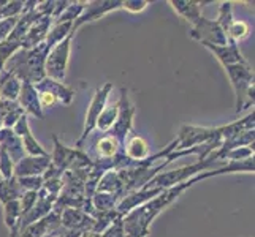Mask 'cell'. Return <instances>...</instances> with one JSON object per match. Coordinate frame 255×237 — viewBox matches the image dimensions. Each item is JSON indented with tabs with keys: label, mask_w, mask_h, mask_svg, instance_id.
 Here are the masks:
<instances>
[{
	"label": "cell",
	"mask_w": 255,
	"mask_h": 237,
	"mask_svg": "<svg viewBox=\"0 0 255 237\" xmlns=\"http://www.w3.org/2000/svg\"><path fill=\"white\" fill-rule=\"evenodd\" d=\"M37 92H48L51 93L54 98L57 100V103H62V104H70L75 98V90L72 87L65 85L64 82H59L54 81V79H49V78H43L40 82L33 84Z\"/></svg>",
	"instance_id": "19"
},
{
	"label": "cell",
	"mask_w": 255,
	"mask_h": 237,
	"mask_svg": "<svg viewBox=\"0 0 255 237\" xmlns=\"http://www.w3.org/2000/svg\"><path fill=\"white\" fill-rule=\"evenodd\" d=\"M203 46L213 52L214 57L222 64V67L248 62V60H246L243 57V54L240 52L238 43H235V41H228L227 45H224V46H216V45H203Z\"/></svg>",
	"instance_id": "20"
},
{
	"label": "cell",
	"mask_w": 255,
	"mask_h": 237,
	"mask_svg": "<svg viewBox=\"0 0 255 237\" xmlns=\"http://www.w3.org/2000/svg\"><path fill=\"white\" fill-rule=\"evenodd\" d=\"M73 35H68L65 40L52 48L48 56H46V62H45V75L49 79H54V81L64 82V79L67 76V68L70 62V51H72V40Z\"/></svg>",
	"instance_id": "7"
},
{
	"label": "cell",
	"mask_w": 255,
	"mask_h": 237,
	"mask_svg": "<svg viewBox=\"0 0 255 237\" xmlns=\"http://www.w3.org/2000/svg\"><path fill=\"white\" fill-rule=\"evenodd\" d=\"M102 237H126L124 225H122V217H119L116 222H113L107 230L102 233Z\"/></svg>",
	"instance_id": "39"
},
{
	"label": "cell",
	"mask_w": 255,
	"mask_h": 237,
	"mask_svg": "<svg viewBox=\"0 0 255 237\" xmlns=\"http://www.w3.org/2000/svg\"><path fill=\"white\" fill-rule=\"evenodd\" d=\"M73 33V22H52L51 29L48 32V37L45 40L46 48L51 51L57 43L65 40L68 35Z\"/></svg>",
	"instance_id": "26"
},
{
	"label": "cell",
	"mask_w": 255,
	"mask_h": 237,
	"mask_svg": "<svg viewBox=\"0 0 255 237\" xmlns=\"http://www.w3.org/2000/svg\"><path fill=\"white\" fill-rule=\"evenodd\" d=\"M17 104L25 114H32L37 119H45V112H43L40 106V100H38V92L35 89L33 84L29 82H22L21 85V92L17 96Z\"/></svg>",
	"instance_id": "18"
},
{
	"label": "cell",
	"mask_w": 255,
	"mask_h": 237,
	"mask_svg": "<svg viewBox=\"0 0 255 237\" xmlns=\"http://www.w3.org/2000/svg\"><path fill=\"white\" fill-rule=\"evenodd\" d=\"M11 130H13V133H14L17 138H22V136H25V135L32 133L30 125H29V117H27V114H24V116H21V119L16 122L14 127H13Z\"/></svg>",
	"instance_id": "41"
},
{
	"label": "cell",
	"mask_w": 255,
	"mask_h": 237,
	"mask_svg": "<svg viewBox=\"0 0 255 237\" xmlns=\"http://www.w3.org/2000/svg\"><path fill=\"white\" fill-rule=\"evenodd\" d=\"M173 10L178 13L182 19H186L190 25L195 24L201 16V8L208 2H195V0H170L168 2Z\"/></svg>",
	"instance_id": "22"
},
{
	"label": "cell",
	"mask_w": 255,
	"mask_h": 237,
	"mask_svg": "<svg viewBox=\"0 0 255 237\" xmlns=\"http://www.w3.org/2000/svg\"><path fill=\"white\" fill-rule=\"evenodd\" d=\"M0 151L10 157L14 164L25 157L21 138H17L11 128H0Z\"/></svg>",
	"instance_id": "21"
},
{
	"label": "cell",
	"mask_w": 255,
	"mask_h": 237,
	"mask_svg": "<svg viewBox=\"0 0 255 237\" xmlns=\"http://www.w3.org/2000/svg\"><path fill=\"white\" fill-rule=\"evenodd\" d=\"M22 218V209L19 204V199L8 201L6 204H3V222L5 226L10 231V237H17L19 234V225Z\"/></svg>",
	"instance_id": "23"
},
{
	"label": "cell",
	"mask_w": 255,
	"mask_h": 237,
	"mask_svg": "<svg viewBox=\"0 0 255 237\" xmlns=\"http://www.w3.org/2000/svg\"><path fill=\"white\" fill-rule=\"evenodd\" d=\"M21 141H22V147H24L25 155H30V157H48L49 155V152L45 151V147H43L37 139L33 138L32 133L22 136Z\"/></svg>",
	"instance_id": "31"
},
{
	"label": "cell",
	"mask_w": 255,
	"mask_h": 237,
	"mask_svg": "<svg viewBox=\"0 0 255 237\" xmlns=\"http://www.w3.org/2000/svg\"><path fill=\"white\" fill-rule=\"evenodd\" d=\"M217 161L213 155H209L205 160H198L197 163L189 164V166H182V168L173 169V171H166V172H159L155 174L154 177L149 180L143 188H170L178 185V183L186 182L192 177H195L197 174L211 169V166Z\"/></svg>",
	"instance_id": "5"
},
{
	"label": "cell",
	"mask_w": 255,
	"mask_h": 237,
	"mask_svg": "<svg viewBox=\"0 0 255 237\" xmlns=\"http://www.w3.org/2000/svg\"><path fill=\"white\" fill-rule=\"evenodd\" d=\"M52 143H54V151L51 154V164L59 172L67 171H78V169H89L92 168V158L83 152L81 149L67 147L57 135H52Z\"/></svg>",
	"instance_id": "4"
},
{
	"label": "cell",
	"mask_w": 255,
	"mask_h": 237,
	"mask_svg": "<svg viewBox=\"0 0 255 237\" xmlns=\"http://www.w3.org/2000/svg\"><path fill=\"white\" fill-rule=\"evenodd\" d=\"M86 2H70L65 10L52 22H75L84 10Z\"/></svg>",
	"instance_id": "32"
},
{
	"label": "cell",
	"mask_w": 255,
	"mask_h": 237,
	"mask_svg": "<svg viewBox=\"0 0 255 237\" xmlns=\"http://www.w3.org/2000/svg\"><path fill=\"white\" fill-rule=\"evenodd\" d=\"M51 166V155L30 157L25 155L14 164V177H30V175H45Z\"/></svg>",
	"instance_id": "14"
},
{
	"label": "cell",
	"mask_w": 255,
	"mask_h": 237,
	"mask_svg": "<svg viewBox=\"0 0 255 237\" xmlns=\"http://www.w3.org/2000/svg\"><path fill=\"white\" fill-rule=\"evenodd\" d=\"M133 117H135V106L130 101L128 90L126 87H122L121 96L118 100V117L111 130L108 131V135L114 136L122 146H126V139L131 133V128H133Z\"/></svg>",
	"instance_id": "8"
},
{
	"label": "cell",
	"mask_w": 255,
	"mask_h": 237,
	"mask_svg": "<svg viewBox=\"0 0 255 237\" xmlns=\"http://www.w3.org/2000/svg\"><path fill=\"white\" fill-rule=\"evenodd\" d=\"M56 196H51L49 193H46L45 190H40L38 191V198H37V203L35 206L29 210L27 214L22 215L21 218V225H19V233L24 230L25 226H29L35 222L41 220V218H45L46 215H49L52 212V207H54V203H56Z\"/></svg>",
	"instance_id": "13"
},
{
	"label": "cell",
	"mask_w": 255,
	"mask_h": 237,
	"mask_svg": "<svg viewBox=\"0 0 255 237\" xmlns=\"http://www.w3.org/2000/svg\"><path fill=\"white\" fill-rule=\"evenodd\" d=\"M147 5H149V2H146V0H124V2H122V8L130 13L144 11Z\"/></svg>",
	"instance_id": "42"
},
{
	"label": "cell",
	"mask_w": 255,
	"mask_h": 237,
	"mask_svg": "<svg viewBox=\"0 0 255 237\" xmlns=\"http://www.w3.org/2000/svg\"><path fill=\"white\" fill-rule=\"evenodd\" d=\"M124 154L131 161H141L149 157V146L141 136L133 135L124 146Z\"/></svg>",
	"instance_id": "25"
},
{
	"label": "cell",
	"mask_w": 255,
	"mask_h": 237,
	"mask_svg": "<svg viewBox=\"0 0 255 237\" xmlns=\"http://www.w3.org/2000/svg\"><path fill=\"white\" fill-rule=\"evenodd\" d=\"M60 226L70 231L87 233L92 230L94 218L81 209H64L60 212Z\"/></svg>",
	"instance_id": "16"
},
{
	"label": "cell",
	"mask_w": 255,
	"mask_h": 237,
	"mask_svg": "<svg viewBox=\"0 0 255 237\" xmlns=\"http://www.w3.org/2000/svg\"><path fill=\"white\" fill-rule=\"evenodd\" d=\"M121 8H122L121 0H92V2H86L83 13L73 22V33L80 27H83L84 24L94 22L97 19H100L102 16L121 10Z\"/></svg>",
	"instance_id": "11"
},
{
	"label": "cell",
	"mask_w": 255,
	"mask_h": 237,
	"mask_svg": "<svg viewBox=\"0 0 255 237\" xmlns=\"http://www.w3.org/2000/svg\"><path fill=\"white\" fill-rule=\"evenodd\" d=\"M17 22V17H8V19H0V43L8 40L11 35L14 25Z\"/></svg>",
	"instance_id": "40"
},
{
	"label": "cell",
	"mask_w": 255,
	"mask_h": 237,
	"mask_svg": "<svg viewBox=\"0 0 255 237\" xmlns=\"http://www.w3.org/2000/svg\"><path fill=\"white\" fill-rule=\"evenodd\" d=\"M176 141H178L176 151H187V149L205 146L211 141H224V127L206 128V127L182 125Z\"/></svg>",
	"instance_id": "6"
},
{
	"label": "cell",
	"mask_w": 255,
	"mask_h": 237,
	"mask_svg": "<svg viewBox=\"0 0 255 237\" xmlns=\"http://www.w3.org/2000/svg\"><path fill=\"white\" fill-rule=\"evenodd\" d=\"M116 117H118V103L103 109V112L99 116V119H97L95 128L100 130L102 133H108L111 127L114 125V122H116Z\"/></svg>",
	"instance_id": "29"
},
{
	"label": "cell",
	"mask_w": 255,
	"mask_h": 237,
	"mask_svg": "<svg viewBox=\"0 0 255 237\" xmlns=\"http://www.w3.org/2000/svg\"><path fill=\"white\" fill-rule=\"evenodd\" d=\"M235 19L233 17V3L232 2H222L221 6H219V14H217V19L216 22L221 25V27L225 29L228 27V24H230L232 21Z\"/></svg>",
	"instance_id": "35"
},
{
	"label": "cell",
	"mask_w": 255,
	"mask_h": 237,
	"mask_svg": "<svg viewBox=\"0 0 255 237\" xmlns=\"http://www.w3.org/2000/svg\"><path fill=\"white\" fill-rule=\"evenodd\" d=\"M97 191H100V193H110V195H114V196H118V198H122L126 195V191H124V182H122L121 179V175L118 171H107L103 175H102V179L99 180V185H97Z\"/></svg>",
	"instance_id": "24"
},
{
	"label": "cell",
	"mask_w": 255,
	"mask_h": 237,
	"mask_svg": "<svg viewBox=\"0 0 255 237\" xmlns=\"http://www.w3.org/2000/svg\"><path fill=\"white\" fill-rule=\"evenodd\" d=\"M235 90V112L254 106V70L249 62L224 67Z\"/></svg>",
	"instance_id": "3"
},
{
	"label": "cell",
	"mask_w": 255,
	"mask_h": 237,
	"mask_svg": "<svg viewBox=\"0 0 255 237\" xmlns=\"http://www.w3.org/2000/svg\"><path fill=\"white\" fill-rule=\"evenodd\" d=\"M83 237H102V234H97L94 231H87V233H84Z\"/></svg>",
	"instance_id": "45"
},
{
	"label": "cell",
	"mask_w": 255,
	"mask_h": 237,
	"mask_svg": "<svg viewBox=\"0 0 255 237\" xmlns=\"http://www.w3.org/2000/svg\"><path fill=\"white\" fill-rule=\"evenodd\" d=\"M49 49L46 43L35 46L32 49H19L6 60L3 70L6 73L16 76L21 82L37 84L45 78V62Z\"/></svg>",
	"instance_id": "2"
},
{
	"label": "cell",
	"mask_w": 255,
	"mask_h": 237,
	"mask_svg": "<svg viewBox=\"0 0 255 237\" xmlns=\"http://www.w3.org/2000/svg\"><path fill=\"white\" fill-rule=\"evenodd\" d=\"M2 72H3V65L0 64V75H2Z\"/></svg>",
	"instance_id": "46"
},
{
	"label": "cell",
	"mask_w": 255,
	"mask_h": 237,
	"mask_svg": "<svg viewBox=\"0 0 255 237\" xmlns=\"http://www.w3.org/2000/svg\"><path fill=\"white\" fill-rule=\"evenodd\" d=\"M37 198H38V193L35 191H24L21 198H19V204H21V209H22V215H25L29 212V210L35 206L37 203Z\"/></svg>",
	"instance_id": "38"
},
{
	"label": "cell",
	"mask_w": 255,
	"mask_h": 237,
	"mask_svg": "<svg viewBox=\"0 0 255 237\" xmlns=\"http://www.w3.org/2000/svg\"><path fill=\"white\" fill-rule=\"evenodd\" d=\"M251 29H249V24L244 22V21H238V19H233L228 27L225 29V35L228 41H235L238 43L240 40H244L246 37L249 35Z\"/></svg>",
	"instance_id": "30"
},
{
	"label": "cell",
	"mask_w": 255,
	"mask_h": 237,
	"mask_svg": "<svg viewBox=\"0 0 255 237\" xmlns=\"http://www.w3.org/2000/svg\"><path fill=\"white\" fill-rule=\"evenodd\" d=\"M17 185H19L21 191H35L38 193L43 188V175H30V177H16Z\"/></svg>",
	"instance_id": "34"
},
{
	"label": "cell",
	"mask_w": 255,
	"mask_h": 237,
	"mask_svg": "<svg viewBox=\"0 0 255 237\" xmlns=\"http://www.w3.org/2000/svg\"><path fill=\"white\" fill-rule=\"evenodd\" d=\"M21 49V43L13 41V40H5L0 43V64L5 65V62L10 59L14 52Z\"/></svg>",
	"instance_id": "36"
},
{
	"label": "cell",
	"mask_w": 255,
	"mask_h": 237,
	"mask_svg": "<svg viewBox=\"0 0 255 237\" xmlns=\"http://www.w3.org/2000/svg\"><path fill=\"white\" fill-rule=\"evenodd\" d=\"M57 228H60V214L52 210L45 218L25 226L24 230L17 234V237H48L51 233H54Z\"/></svg>",
	"instance_id": "17"
},
{
	"label": "cell",
	"mask_w": 255,
	"mask_h": 237,
	"mask_svg": "<svg viewBox=\"0 0 255 237\" xmlns=\"http://www.w3.org/2000/svg\"><path fill=\"white\" fill-rule=\"evenodd\" d=\"M38 100H40V106L41 109H45V108H52L54 104L57 103V100L52 96L51 93L48 92H38Z\"/></svg>",
	"instance_id": "43"
},
{
	"label": "cell",
	"mask_w": 255,
	"mask_h": 237,
	"mask_svg": "<svg viewBox=\"0 0 255 237\" xmlns=\"http://www.w3.org/2000/svg\"><path fill=\"white\" fill-rule=\"evenodd\" d=\"M113 90V82H105L102 87L95 90L89 108H87L86 112V120H84V128H83V135L81 138L76 141V149H81L83 143L87 139L92 131L95 130V124H97V119L103 112V109L107 108V101H108V96Z\"/></svg>",
	"instance_id": "9"
},
{
	"label": "cell",
	"mask_w": 255,
	"mask_h": 237,
	"mask_svg": "<svg viewBox=\"0 0 255 237\" xmlns=\"http://www.w3.org/2000/svg\"><path fill=\"white\" fill-rule=\"evenodd\" d=\"M118 196L110 195V193H100V191H95L94 196L91 198V203L95 212H108V210L116 209V204L119 203Z\"/></svg>",
	"instance_id": "28"
},
{
	"label": "cell",
	"mask_w": 255,
	"mask_h": 237,
	"mask_svg": "<svg viewBox=\"0 0 255 237\" xmlns=\"http://www.w3.org/2000/svg\"><path fill=\"white\" fill-rule=\"evenodd\" d=\"M222 174H230L227 164L222 166V168H217V169L203 171V172L197 174L195 177H192L186 182L178 183V185L170 187V188H165L155 198L147 201L146 204L133 209L131 212H128L127 215L122 217V225H124L126 237H147L149 228H151L152 222L173 203V201L178 199L187 188H190L193 183H197L200 180L216 177V175H222Z\"/></svg>",
	"instance_id": "1"
},
{
	"label": "cell",
	"mask_w": 255,
	"mask_h": 237,
	"mask_svg": "<svg viewBox=\"0 0 255 237\" xmlns=\"http://www.w3.org/2000/svg\"><path fill=\"white\" fill-rule=\"evenodd\" d=\"M51 25H52L51 16H40L38 19H35L29 27L27 33H25L24 38L21 40V48L22 49H32L35 46L41 45V43H45Z\"/></svg>",
	"instance_id": "15"
},
{
	"label": "cell",
	"mask_w": 255,
	"mask_h": 237,
	"mask_svg": "<svg viewBox=\"0 0 255 237\" xmlns=\"http://www.w3.org/2000/svg\"><path fill=\"white\" fill-rule=\"evenodd\" d=\"M0 174H2L3 179L14 177V163L3 151H0Z\"/></svg>",
	"instance_id": "37"
},
{
	"label": "cell",
	"mask_w": 255,
	"mask_h": 237,
	"mask_svg": "<svg viewBox=\"0 0 255 237\" xmlns=\"http://www.w3.org/2000/svg\"><path fill=\"white\" fill-rule=\"evenodd\" d=\"M190 38L197 40L201 45H216L224 46L228 43V38L224 32V29L216 22V19H206L205 16H201L200 19L190 27Z\"/></svg>",
	"instance_id": "10"
},
{
	"label": "cell",
	"mask_w": 255,
	"mask_h": 237,
	"mask_svg": "<svg viewBox=\"0 0 255 237\" xmlns=\"http://www.w3.org/2000/svg\"><path fill=\"white\" fill-rule=\"evenodd\" d=\"M165 188H139L135 191L127 193L126 196H122L119 199V203L116 204V210L119 215H127L128 212H131L133 209L146 204L147 201H151L152 198H155L159 193H162Z\"/></svg>",
	"instance_id": "12"
},
{
	"label": "cell",
	"mask_w": 255,
	"mask_h": 237,
	"mask_svg": "<svg viewBox=\"0 0 255 237\" xmlns=\"http://www.w3.org/2000/svg\"><path fill=\"white\" fill-rule=\"evenodd\" d=\"M84 233L83 231H70V230H65V228H57L54 233H51L48 237H83Z\"/></svg>",
	"instance_id": "44"
},
{
	"label": "cell",
	"mask_w": 255,
	"mask_h": 237,
	"mask_svg": "<svg viewBox=\"0 0 255 237\" xmlns=\"http://www.w3.org/2000/svg\"><path fill=\"white\" fill-rule=\"evenodd\" d=\"M24 11V2H0V19H8V17H19Z\"/></svg>",
	"instance_id": "33"
},
{
	"label": "cell",
	"mask_w": 255,
	"mask_h": 237,
	"mask_svg": "<svg viewBox=\"0 0 255 237\" xmlns=\"http://www.w3.org/2000/svg\"><path fill=\"white\" fill-rule=\"evenodd\" d=\"M21 85L22 82L19 79L8 73V76L5 78V81L2 84V89H0V100L17 101V96H19V92H21Z\"/></svg>",
	"instance_id": "27"
}]
</instances>
